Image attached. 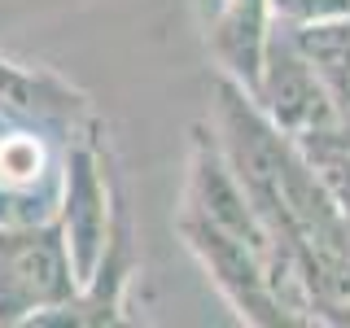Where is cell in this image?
<instances>
[{"label":"cell","instance_id":"3","mask_svg":"<svg viewBox=\"0 0 350 328\" xmlns=\"http://www.w3.org/2000/svg\"><path fill=\"white\" fill-rule=\"evenodd\" d=\"M254 101L262 105V114L293 140L324 136V131L342 127L324 74L315 70V62L302 53V44L293 40L289 22H280V18L271 22V31H267Z\"/></svg>","mask_w":350,"mask_h":328},{"label":"cell","instance_id":"1","mask_svg":"<svg viewBox=\"0 0 350 328\" xmlns=\"http://www.w3.org/2000/svg\"><path fill=\"white\" fill-rule=\"evenodd\" d=\"M79 293L57 219L0 228V324H36Z\"/></svg>","mask_w":350,"mask_h":328},{"label":"cell","instance_id":"4","mask_svg":"<svg viewBox=\"0 0 350 328\" xmlns=\"http://www.w3.org/2000/svg\"><path fill=\"white\" fill-rule=\"evenodd\" d=\"M271 14L284 22H328L350 14V0H271Z\"/></svg>","mask_w":350,"mask_h":328},{"label":"cell","instance_id":"2","mask_svg":"<svg viewBox=\"0 0 350 328\" xmlns=\"http://www.w3.org/2000/svg\"><path fill=\"white\" fill-rule=\"evenodd\" d=\"M175 228H180L189 254L202 262V271L224 293V302L232 306V315L241 324H254V328H284L289 324L276 289H271V271H267V258H262L258 245H250L237 232L211 223L206 215L189 210V206L175 210Z\"/></svg>","mask_w":350,"mask_h":328}]
</instances>
